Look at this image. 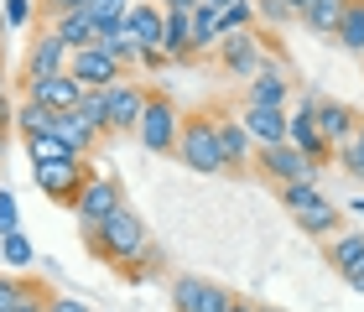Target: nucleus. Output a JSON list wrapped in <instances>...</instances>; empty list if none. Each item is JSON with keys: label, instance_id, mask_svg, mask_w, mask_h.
<instances>
[{"label": "nucleus", "instance_id": "nucleus-28", "mask_svg": "<svg viewBox=\"0 0 364 312\" xmlns=\"http://www.w3.org/2000/svg\"><path fill=\"white\" fill-rule=\"evenodd\" d=\"M338 47L343 53H364V0H349L343 26H338Z\"/></svg>", "mask_w": 364, "mask_h": 312}, {"label": "nucleus", "instance_id": "nucleus-21", "mask_svg": "<svg viewBox=\"0 0 364 312\" xmlns=\"http://www.w3.org/2000/svg\"><path fill=\"white\" fill-rule=\"evenodd\" d=\"M53 130H58V136L68 141V146H73V151L84 156V161H89V156L99 151V141H105V136H99V130H94V125H89V120H84V114H78V109L58 114V125H53Z\"/></svg>", "mask_w": 364, "mask_h": 312}, {"label": "nucleus", "instance_id": "nucleus-9", "mask_svg": "<svg viewBox=\"0 0 364 312\" xmlns=\"http://www.w3.org/2000/svg\"><path fill=\"white\" fill-rule=\"evenodd\" d=\"M21 99L53 109V114H68L84 104V84L73 73H53V78H21Z\"/></svg>", "mask_w": 364, "mask_h": 312}, {"label": "nucleus", "instance_id": "nucleus-33", "mask_svg": "<svg viewBox=\"0 0 364 312\" xmlns=\"http://www.w3.org/2000/svg\"><path fill=\"white\" fill-rule=\"evenodd\" d=\"M130 6H136V0H89L84 11L99 21V31H114V26L125 21V11H130Z\"/></svg>", "mask_w": 364, "mask_h": 312}, {"label": "nucleus", "instance_id": "nucleus-39", "mask_svg": "<svg viewBox=\"0 0 364 312\" xmlns=\"http://www.w3.org/2000/svg\"><path fill=\"white\" fill-rule=\"evenodd\" d=\"M26 21H31V0H6V26L21 31Z\"/></svg>", "mask_w": 364, "mask_h": 312}, {"label": "nucleus", "instance_id": "nucleus-50", "mask_svg": "<svg viewBox=\"0 0 364 312\" xmlns=\"http://www.w3.org/2000/svg\"><path fill=\"white\" fill-rule=\"evenodd\" d=\"M354 141H359V151H364V114H359V130H354Z\"/></svg>", "mask_w": 364, "mask_h": 312}, {"label": "nucleus", "instance_id": "nucleus-4", "mask_svg": "<svg viewBox=\"0 0 364 312\" xmlns=\"http://www.w3.org/2000/svg\"><path fill=\"white\" fill-rule=\"evenodd\" d=\"M177 136H182V109L172 94L151 89V99H146V114L136 125V141L146 146L151 156H177Z\"/></svg>", "mask_w": 364, "mask_h": 312}, {"label": "nucleus", "instance_id": "nucleus-51", "mask_svg": "<svg viewBox=\"0 0 364 312\" xmlns=\"http://www.w3.org/2000/svg\"><path fill=\"white\" fill-rule=\"evenodd\" d=\"M0 94H6V63H0Z\"/></svg>", "mask_w": 364, "mask_h": 312}, {"label": "nucleus", "instance_id": "nucleus-30", "mask_svg": "<svg viewBox=\"0 0 364 312\" xmlns=\"http://www.w3.org/2000/svg\"><path fill=\"white\" fill-rule=\"evenodd\" d=\"M99 42H105V53H109L114 63H120L125 73H136V63H141V47L130 42V37H125L120 26H114V31H105V37H99Z\"/></svg>", "mask_w": 364, "mask_h": 312}, {"label": "nucleus", "instance_id": "nucleus-27", "mask_svg": "<svg viewBox=\"0 0 364 312\" xmlns=\"http://www.w3.org/2000/svg\"><path fill=\"white\" fill-rule=\"evenodd\" d=\"M53 125H58V114H53V109H42V104H31V99L16 104V125H11V130H16L21 141H26V136H47Z\"/></svg>", "mask_w": 364, "mask_h": 312}, {"label": "nucleus", "instance_id": "nucleus-25", "mask_svg": "<svg viewBox=\"0 0 364 312\" xmlns=\"http://www.w3.org/2000/svg\"><path fill=\"white\" fill-rule=\"evenodd\" d=\"M323 260L343 276L354 260H364V229H343L338 240H323Z\"/></svg>", "mask_w": 364, "mask_h": 312}, {"label": "nucleus", "instance_id": "nucleus-42", "mask_svg": "<svg viewBox=\"0 0 364 312\" xmlns=\"http://www.w3.org/2000/svg\"><path fill=\"white\" fill-rule=\"evenodd\" d=\"M37 6H42L47 16H68V11H84L89 0H37Z\"/></svg>", "mask_w": 364, "mask_h": 312}, {"label": "nucleus", "instance_id": "nucleus-38", "mask_svg": "<svg viewBox=\"0 0 364 312\" xmlns=\"http://www.w3.org/2000/svg\"><path fill=\"white\" fill-rule=\"evenodd\" d=\"M21 297H26V281H11V276H0V312H11Z\"/></svg>", "mask_w": 364, "mask_h": 312}, {"label": "nucleus", "instance_id": "nucleus-34", "mask_svg": "<svg viewBox=\"0 0 364 312\" xmlns=\"http://www.w3.org/2000/svg\"><path fill=\"white\" fill-rule=\"evenodd\" d=\"M219 21H224V37H229V31H250L255 26V0H240V6L219 11Z\"/></svg>", "mask_w": 364, "mask_h": 312}, {"label": "nucleus", "instance_id": "nucleus-11", "mask_svg": "<svg viewBox=\"0 0 364 312\" xmlns=\"http://www.w3.org/2000/svg\"><path fill=\"white\" fill-rule=\"evenodd\" d=\"M287 141H291L296 151H302V156L312 161V167H328V161H333V151H338V146H333V141H328L323 130H318V114H312V99H302V104H296V114L287 120Z\"/></svg>", "mask_w": 364, "mask_h": 312}, {"label": "nucleus", "instance_id": "nucleus-1", "mask_svg": "<svg viewBox=\"0 0 364 312\" xmlns=\"http://www.w3.org/2000/svg\"><path fill=\"white\" fill-rule=\"evenodd\" d=\"M188 172L198 177H224V146H219V109H193L182 114V136H177V156Z\"/></svg>", "mask_w": 364, "mask_h": 312}, {"label": "nucleus", "instance_id": "nucleus-8", "mask_svg": "<svg viewBox=\"0 0 364 312\" xmlns=\"http://www.w3.org/2000/svg\"><path fill=\"white\" fill-rule=\"evenodd\" d=\"M213 58H219V68H224L229 78H245V84H250V78L266 68V42H260L255 31H229Z\"/></svg>", "mask_w": 364, "mask_h": 312}, {"label": "nucleus", "instance_id": "nucleus-12", "mask_svg": "<svg viewBox=\"0 0 364 312\" xmlns=\"http://www.w3.org/2000/svg\"><path fill=\"white\" fill-rule=\"evenodd\" d=\"M68 58H73V47L63 42L53 26H47V31H37V37L26 42L21 78H53V73H68Z\"/></svg>", "mask_w": 364, "mask_h": 312}, {"label": "nucleus", "instance_id": "nucleus-35", "mask_svg": "<svg viewBox=\"0 0 364 312\" xmlns=\"http://www.w3.org/2000/svg\"><path fill=\"white\" fill-rule=\"evenodd\" d=\"M21 229V208H16V193L11 188H0V240L16 235Z\"/></svg>", "mask_w": 364, "mask_h": 312}, {"label": "nucleus", "instance_id": "nucleus-22", "mask_svg": "<svg viewBox=\"0 0 364 312\" xmlns=\"http://www.w3.org/2000/svg\"><path fill=\"white\" fill-rule=\"evenodd\" d=\"M53 31H58V37L73 47V53H78V47H94L99 37H105V31H99V21H94L89 11H68V16H53Z\"/></svg>", "mask_w": 364, "mask_h": 312}, {"label": "nucleus", "instance_id": "nucleus-43", "mask_svg": "<svg viewBox=\"0 0 364 312\" xmlns=\"http://www.w3.org/2000/svg\"><path fill=\"white\" fill-rule=\"evenodd\" d=\"M343 286H349V291H364V260H354V266L343 271Z\"/></svg>", "mask_w": 364, "mask_h": 312}, {"label": "nucleus", "instance_id": "nucleus-3", "mask_svg": "<svg viewBox=\"0 0 364 312\" xmlns=\"http://www.w3.org/2000/svg\"><path fill=\"white\" fill-rule=\"evenodd\" d=\"M99 235H105V250H109V271H120V266H130V260H141L151 250V229H146V219L130 203L114 208L109 219L99 224Z\"/></svg>", "mask_w": 364, "mask_h": 312}, {"label": "nucleus", "instance_id": "nucleus-2", "mask_svg": "<svg viewBox=\"0 0 364 312\" xmlns=\"http://www.w3.org/2000/svg\"><path fill=\"white\" fill-rule=\"evenodd\" d=\"M276 193H281V208L296 219V229H302L307 240H333V235H343V208L328 198L318 183H287V188H276Z\"/></svg>", "mask_w": 364, "mask_h": 312}, {"label": "nucleus", "instance_id": "nucleus-52", "mask_svg": "<svg viewBox=\"0 0 364 312\" xmlns=\"http://www.w3.org/2000/svg\"><path fill=\"white\" fill-rule=\"evenodd\" d=\"M354 208H359V213H364V198H354Z\"/></svg>", "mask_w": 364, "mask_h": 312}, {"label": "nucleus", "instance_id": "nucleus-41", "mask_svg": "<svg viewBox=\"0 0 364 312\" xmlns=\"http://www.w3.org/2000/svg\"><path fill=\"white\" fill-rule=\"evenodd\" d=\"M47 312H94V307H89V302H78V297H63V291H53Z\"/></svg>", "mask_w": 364, "mask_h": 312}, {"label": "nucleus", "instance_id": "nucleus-24", "mask_svg": "<svg viewBox=\"0 0 364 312\" xmlns=\"http://www.w3.org/2000/svg\"><path fill=\"white\" fill-rule=\"evenodd\" d=\"M21 146H26L31 167H53V161H84V156H78V151H73L68 141L58 136V130H47V136H26Z\"/></svg>", "mask_w": 364, "mask_h": 312}, {"label": "nucleus", "instance_id": "nucleus-20", "mask_svg": "<svg viewBox=\"0 0 364 312\" xmlns=\"http://www.w3.org/2000/svg\"><path fill=\"white\" fill-rule=\"evenodd\" d=\"M343 11H349V0H312V6L296 16V21H302L312 37H328V42H333L338 26H343Z\"/></svg>", "mask_w": 364, "mask_h": 312}, {"label": "nucleus", "instance_id": "nucleus-16", "mask_svg": "<svg viewBox=\"0 0 364 312\" xmlns=\"http://www.w3.org/2000/svg\"><path fill=\"white\" fill-rule=\"evenodd\" d=\"M161 26H167V11H161L156 0H136V6L125 11V21H120V31L141 47V53L146 47H161Z\"/></svg>", "mask_w": 364, "mask_h": 312}, {"label": "nucleus", "instance_id": "nucleus-5", "mask_svg": "<svg viewBox=\"0 0 364 312\" xmlns=\"http://www.w3.org/2000/svg\"><path fill=\"white\" fill-rule=\"evenodd\" d=\"M89 161H53V167H31V183L42 188V198L47 203H58V208H73L78 203V193L89 188Z\"/></svg>", "mask_w": 364, "mask_h": 312}, {"label": "nucleus", "instance_id": "nucleus-19", "mask_svg": "<svg viewBox=\"0 0 364 312\" xmlns=\"http://www.w3.org/2000/svg\"><path fill=\"white\" fill-rule=\"evenodd\" d=\"M312 114H318V130L333 146H343V141H354V130H359V109H349V104H338V99H312Z\"/></svg>", "mask_w": 364, "mask_h": 312}, {"label": "nucleus", "instance_id": "nucleus-53", "mask_svg": "<svg viewBox=\"0 0 364 312\" xmlns=\"http://www.w3.org/2000/svg\"><path fill=\"white\" fill-rule=\"evenodd\" d=\"M260 312H276V307H260Z\"/></svg>", "mask_w": 364, "mask_h": 312}, {"label": "nucleus", "instance_id": "nucleus-47", "mask_svg": "<svg viewBox=\"0 0 364 312\" xmlns=\"http://www.w3.org/2000/svg\"><path fill=\"white\" fill-rule=\"evenodd\" d=\"M208 11H229V6H240V0H203Z\"/></svg>", "mask_w": 364, "mask_h": 312}, {"label": "nucleus", "instance_id": "nucleus-13", "mask_svg": "<svg viewBox=\"0 0 364 312\" xmlns=\"http://www.w3.org/2000/svg\"><path fill=\"white\" fill-rule=\"evenodd\" d=\"M68 73L78 78L84 89H114L120 78H130L120 63H114L109 53H105V42H94V47H78V53L68 58Z\"/></svg>", "mask_w": 364, "mask_h": 312}, {"label": "nucleus", "instance_id": "nucleus-49", "mask_svg": "<svg viewBox=\"0 0 364 312\" xmlns=\"http://www.w3.org/2000/svg\"><path fill=\"white\" fill-rule=\"evenodd\" d=\"M6 136H11V130H0V167H6Z\"/></svg>", "mask_w": 364, "mask_h": 312}, {"label": "nucleus", "instance_id": "nucleus-15", "mask_svg": "<svg viewBox=\"0 0 364 312\" xmlns=\"http://www.w3.org/2000/svg\"><path fill=\"white\" fill-rule=\"evenodd\" d=\"M146 99H151V84H141V78H120V84L109 89V130L130 136V130L141 125V114H146Z\"/></svg>", "mask_w": 364, "mask_h": 312}, {"label": "nucleus", "instance_id": "nucleus-18", "mask_svg": "<svg viewBox=\"0 0 364 312\" xmlns=\"http://www.w3.org/2000/svg\"><path fill=\"white\" fill-rule=\"evenodd\" d=\"M287 94H291V78L281 63H266L255 78H250V89H245V104H271V109H287Z\"/></svg>", "mask_w": 364, "mask_h": 312}, {"label": "nucleus", "instance_id": "nucleus-14", "mask_svg": "<svg viewBox=\"0 0 364 312\" xmlns=\"http://www.w3.org/2000/svg\"><path fill=\"white\" fill-rule=\"evenodd\" d=\"M213 109H219V104H213ZM219 146H224V177H245V172H250L255 141H250V130L240 125V114H229V109H219Z\"/></svg>", "mask_w": 364, "mask_h": 312}, {"label": "nucleus", "instance_id": "nucleus-26", "mask_svg": "<svg viewBox=\"0 0 364 312\" xmlns=\"http://www.w3.org/2000/svg\"><path fill=\"white\" fill-rule=\"evenodd\" d=\"M219 42H224V21H219V11L198 6V11H193V58L219 53Z\"/></svg>", "mask_w": 364, "mask_h": 312}, {"label": "nucleus", "instance_id": "nucleus-6", "mask_svg": "<svg viewBox=\"0 0 364 312\" xmlns=\"http://www.w3.org/2000/svg\"><path fill=\"white\" fill-rule=\"evenodd\" d=\"M255 172L266 177V183L276 188H287V183H312L318 177V167L296 151L291 141H281V146H255Z\"/></svg>", "mask_w": 364, "mask_h": 312}, {"label": "nucleus", "instance_id": "nucleus-10", "mask_svg": "<svg viewBox=\"0 0 364 312\" xmlns=\"http://www.w3.org/2000/svg\"><path fill=\"white\" fill-rule=\"evenodd\" d=\"M125 203V193H120V183H114L109 172H94L89 177V188L78 193V203H73V213H78V229H99L109 219L114 208Z\"/></svg>", "mask_w": 364, "mask_h": 312}, {"label": "nucleus", "instance_id": "nucleus-40", "mask_svg": "<svg viewBox=\"0 0 364 312\" xmlns=\"http://www.w3.org/2000/svg\"><path fill=\"white\" fill-rule=\"evenodd\" d=\"M167 63H172V53H167V47H146L136 68H146V73H156V68H167Z\"/></svg>", "mask_w": 364, "mask_h": 312}, {"label": "nucleus", "instance_id": "nucleus-44", "mask_svg": "<svg viewBox=\"0 0 364 312\" xmlns=\"http://www.w3.org/2000/svg\"><path fill=\"white\" fill-rule=\"evenodd\" d=\"M11 125H16V104L0 94V130H11Z\"/></svg>", "mask_w": 364, "mask_h": 312}, {"label": "nucleus", "instance_id": "nucleus-31", "mask_svg": "<svg viewBox=\"0 0 364 312\" xmlns=\"http://www.w3.org/2000/svg\"><path fill=\"white\" fill-rule=\"evenodd\" d=\"M0 260H6V271H26L31 260H37V250H31V240L16 229V235H6L0 240Z\"/></svg>", "mask_w": 364, "mask_h": 312}, {"label": "nucleus", "instance_id": "nucleus-29", "mask_svg": "<svg viewBox=\"0 0 364 312\" xmlns=\"http://www.w3.org/2000/svg\"><path fill=\"white\" fill-rule=\"evenodd\" d=\"M78 114H84L99 136H109V89H84V104H78Z\"/></svg>", "mask_w": 364, "mask_h": 312}, {"label": "nucleus", "instance_id": "nucleus-46", "mask_svg": "<svg viewBox=\"0 0 364 312\" xmlns=\"http://www.w3.org/2000/svg\"><path fill=\"white\" fill-rule=\"evenodd\" d=\"M229 312H260V307H255L250 297H235V302H229Z\"/></svg>", "mask_w": 364, "mask_h": 312}, {"label": "nucleus", "instance_id": "nucleus-48", "mask_svg": "<svg viewBox=\"0 0 364 312\" xmlns=\"http://www.w3.org/2000/svg\"><path fill=\"white\" fill-rule=\"evenodd\" d=\"M287 6H291V11H296V16H302V11H307V6H312V0H287Z\"/></svg>", "mask_w": 364, "mask_h": 312}, {"label": "nucleus", "instance_id": "nucleus-45", "mask_svg": "<svg viewBox=\"0 0 364 312\" xmlns=\"http://www.w3.org/2000/svg\"><path fill=\"white\" fill-rule=\"evenodd\" d=\"M156 6H161V11H198L203 0H156Z\"/></svg>", "mask_w": 364, "mask_h": 312}, {"label": "nucleus", "instance_id": "nucleus-23", "mask_svg": "<svg viewBox=\"0 0 364 312\" xmlns=\"http://www.w3.org/2000/svg\"><path fill=\"white\" fill-rule=\"evenodd\" d=\"M161 47L172 53V63H193V11H167Z\"/></svg>", "mask_w": 364, "mask_h": 312}, {"label": "nucleus", "instance_id": "nucleus-17", "mask_svg": "<svg viewBox=\"0 0 364 312\" xmlns=\"http://www.w3.org/2000/svg\"><path fill=\"white\" fill-rule=\"evenodd\" d=\"M287 120H291V114L271 109V104H245L240 109V125L250 130L255 146H281V141H287Z\"/></svg>", "mask_w": 364, "mask_h": 312}, {"label": "nucleus", "instance_id": "nucleus-32", "mask_svg": "<svg viewBox=\"0 0 364 312\" xmlns=\"http://www.w3.org/2000/svg\"><path fill=\"white\" fill-rule=\"evenodd\" d=\"M161 271H167V255H161L156 244H151V250H146L141 260H130V266H120L114 276H120V281H146V276H161Z\"/></svg>", "mask_w": 364, "mask_h": 312}, {"label": "nucleus", "instance_id": "nucleus-7", "mask_svg": "<svg viewBox=\"0 0 364 312\" xmlns=\"http://www.w3.org/2000/svg\"><path fill=\"white\" fill-rule=\"evenodd\" d=\"M235 291L208 276H172V312H229Z\"/></svg>", "mask_w": 364, "mask_h": 312}, {"label": "nucleus", "instance_id": "nucleus-37", "mask_svg": "<svg viewBox=\"0 0 364 312\" xmlns=\"http://www.w3.org/2000/svg\"><path fill=\"white\" fill-rule=\"evenodd\" d=\"M47 302H53V291H47V286H37V281H26V297L16 302L11 312H47Z\"/></svg>", "mask_w": 364, "mask_h": 312}, {"label": "nucleus", "instance_id": "nucleus-36", "mask_svg": "<svg viewBox=\"0 0 364 312\" xmlns=\"http://www.w3.org/2000/svg\"><path fill=\"white\" fill-rule=\"evenodd\" d=\"M255 16H260V21H271V26H287V21H296V11L287 6V0H255Z\"/></svg>", "mask_w": 364, "mask_h": 312}]
</instances>
